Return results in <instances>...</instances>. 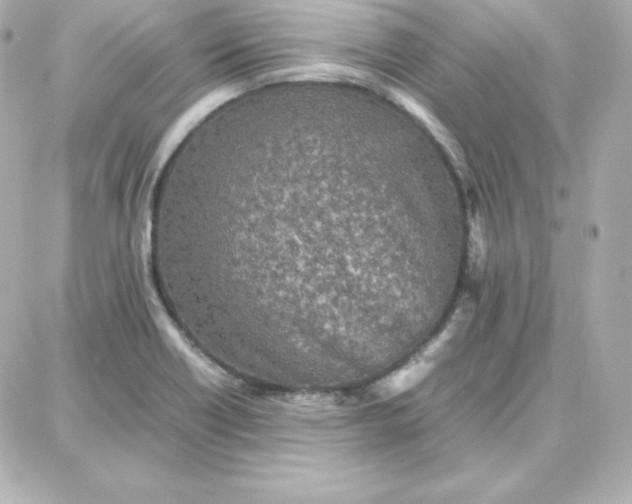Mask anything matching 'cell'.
Returning <instances> with one entry per match:
<instances>
[{
	"instance_id": "6da1fadb",
	"label": "cell",
	"mask_w": 632,
	"mask_h": 504,
	"mask_svg": "<svg viewBox=\"0 0 632 504\" xmlns=\"http://www.w3.org/2000/svg\"><path fill=\"white\" fill-rule=\"evenodd\" d=\"M462 318V312H457L447 327L418 356L388 381V391L399 393L421 381L429 373L446 343L454 335Z\"/></svg>"
}]
</instances>
